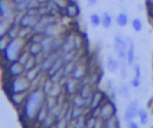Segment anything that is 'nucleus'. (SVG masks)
Masks as SVG:
<instances>
[{
    "label": "nucleus",
    "instance_id": "nucleus-35",
    "mask_svg": "<svg viewBox=\"0 0 153 128\" xmlns=\"http://www.w3.org/2000/svg\"><path fill=\"white\" fill-rule=\"evenodd\" d=\"M72 127L73 128H85L86 127V115L80 116L76 120H74L72 122Z\"/></svg>",
    "mask_w": 153,
    "mask_h": 128
},
{
    "label": "nucleus",
    "instance_id": "nucleus-40",
    "mask_svg": "<svg viewBox=\"0 0 153 128\" xmlns=\"http://www.w3.org/2000/svg\"><path fill=\"white\" fill-rule=\"evenodd\" d=\"M51 1H53V4L55 5L56 10H57L60 13L63 11V8L66 7V5H67V2H68V0H51Z\"/></svg>",
    "mask_w": 153,
    "mask_h": 128
},
{
    "label": "nucleus",
    "instance_id": "nucleus-2",
    "mask_svg": "<svg viewBox=\"0 0 153 128\" xmlns=\"http://www.w3.org/2000/svg\"><path fill=\"white\" fill-rule=\"evenodd\" d=\"M31 89H32V85L25 78V75L12 78V79H5V81H4V90L7 96L13 95V93L29 92Z\"/></svg>",
    "mask_w": 153,
    "mask_h": 128
},
{
    "label": "nucleus",
    "instance_id": "nucleus-7",
    "mask_svg": "<svg viewBox=\"0 0 153 128\" xmlns=\"http://www.w3.org/2000/svg\"><path fill=\"white\" fill-rule=\"evenodd\" d=\"M117 115V106L116 102H112L111 99H106L102 105H100V118L105 122Z\"/></svg>",
    "mask_w": 153,
    "mask_h": 128
},
{
    "label": "nucleus",
    "instance_id": "nucleus-19",
    "mask_svg": "<svg viewBox=\"0 0 153 128\" xmlns=\"http://www.w3.org/2000/svg\"><path fill=\"white\" fill-rule=\"evenodd\" d=\"M57 12H59V11L56 10V7H55V5L53 4L51 0H49L48 2H45V4H43V5H41V6L38 7L39 17L47 16V14H51V13H57Z\"/></svg>",
    "mask_w": 153,
    "mask_h": 128
},
{
    "label": "nucleus",
    "instance_id": "nucleus-55",
    "mask_svg": "<svg viewBox=\"0 0 153 128\" xmlns=\"http://www.w3.org/2000/svg\"><path fill=\"white\" fill-rule=\"evenodd\" d=\"M71 128H73V127H71Z\"/></svg>",
    "mask_w": 153,
    "mask_h": 128
},
{
    "label": "nucleus",
    "instance_id": "nucleus-31",
    "mask_svg": "<svg viewBox=\"0 0 153 128\" xmlns=\"http://www.w3.org/2000/svg\"><path fill=\"white\" fill-rule=\"evenodd\" d=\"M130 25H131V29H133L135 32H141L142 29H143V23H142V20H141L139 17L133 18L131 22H130Z\"/></svg>",
    "mask_w": 153,
    "mask_h": 128
},
{
    "label": "nucleus",
    "instance_id": "nucleus-6",
    "mask_svg": "<svg viewBox=\"0 0 153 128\" xmlns=\"http://www.w3.org/2000/svg\"><path fill=\"white\" fill-rule=\"evenodd\" d=\"M38 20H39L38 10H27L26 12L22 13L20 22H19V26H20L22 29L32 30L33 26L37 24Z\"/></svg>",
    "mask_w": 153,
    "mask_h": 128
},
{
    "label": "nucleus",
    "instance_id": "nucleus-20",
    "mask_svg": "<svg viewBox=\"0 0 153 128\" xmlns=\"http://www.w3.org/2000/svg\"><path fill=\"white\" fill-rule=\"evenodd\" d=\"M53 38L54 37H45V36H43V38L41 41V45H42V53L44 55H48L50 53H54Z\"/></svg>",
    "mask_w": 153,
    "mask_h": 128
},
{
    "label": "nucleus",
    "instance_id": "nucleus-24",
    "mask_svg": "<svg viewBox=\"0 0 153 128\" xmlns=\"http://www.w3.org/2000/svg\"><path fill=\"white\" fill-rule=\"evenodd\" d=\"M79 51L80 50H73V51H69V53H66V54H61V59H62L63 63H68V62L79 60L80 59Z\"/></svg>",
    "mask_w": 153,
    "mask_h": 128
},
{
    "label": "nucleus",
    "instance_id": "nucleus-3",
    "mask_svg": "<svg viewBox=\"0 0 153 128\" xmlns=\"http://www.w3.org/2000/svg\"><path fill=\"white\" fill-rule=\"evenodd\" d=\"M26 47V41L23 38H16L11 39L7 47L1 51L2 53V60L4 63H10L13 62L18 59L20 51Z\"/></svg>",
    "mask_w": 153,
    "mask_h": 128
},
{
    "label": "nucleus",
    "instance_id": "nucleus-44",
    "mask_svg": "<svg viewBox=\"0 0 153 128\" xmlns=\"http://www.w3.org/2000/svg\"><path fill=\"white\" fill-rule=\"evenodd\" d=\"M98 118H94L90 115H86V127L85 128H94V124Z\"/></svg>",
    "mask_w": 153,
    "mask_h": 128
},
{
    "label": "nucleus",
    "instance_id": "nucleus-8",
    "mask_svg": "<svg viewBox=\"0 0 153 128\" xmlns=\"http://www.w3.org/2000/svg\"><path fill=\"white\" fill-rule=\"evenodd\" d=\"M17 11L11 0H0V19L12 20Z\"/></svg>",
    "mask_w": 153,
    "mask_h": 128
},
{
    "label": "nucleus",
    "instance_id": "nucleus-28",
    "mask_svg": "<svg viewBox=\"0 0 153 128\" xmlns=\"http://www.w3.org/2000/svg\"><path fill=\"white\" fill-rule=\"evenodd\" d=\"M88 20H90V24L93 26V28H98L102 25V16L98 14L97 12H93L90 14L88 17Z\"/></svg>",
    "mask_w": 153,
    "mask_h": 128
},
{
    "label": "nucleus",
    "instance_id": "nucleus-17",
    "mask_svg": "<svg viewBox=\"0 0 153 128\" xmlns=\"http://www.w3.org/2000/svg\"><path fill=\"white\" fill-rule=\"evenodd\" d=\"M105 67L106 69L110 72V73H116L120 71V67H121V61L118 60V57L116 56H112V55H109L106 57V61H105Z\"/></svg>",
    "mask_w": 153,
    "mask_h": 128
},
{
    "label": "nucleus",
    "instance_id": "nucleus-33",
    "mask_svg": "<svg viewBox=\"0 0 153 128\" xmlns=\"http://www.w3.org/2000/svg\"><path fill=\"white\" fill-rule=\"evenodd\" d=\"M55 122H56V117H55L53 114H49V115L44 118V121L39 124V127H41V128H49V127L53 126Z\"/></svg>",
    "mask_w": 153,
    "mask_h": 128
},
{
    "label": "nucleus",
    "instance_id": "nucleus-22",
    "mask_svg": "<svg viewBox=\"0 0 153 128\" xmlns=\"http://www.w3.org/2000/svg\"><path fill=\"white\" fill-rule=\"evenodd\" d=\"M115 22L117 24V26L120 28H126L128 24H129V17H128V13L126 11H121L116 18H115Z\"/></svg>",
    "mask_w": 153,
    "mask_h": 128
},
{
    "label": "nucleus",
    "instance_id": "nucleus-21",
    "mask_svg": "<svg viewBox=\"0 0 153 128\" xmlns=\"http://www.w3.org/2000/svg\"><path fill=\"white\" fill-rule=\"evenodd\" d=\"M26 49L29 51V54L33 57H37L39 55H42V45L41 42H31V43H26Z\"/></svg>",
    "mask_w": 153,
    "mask_h": 128
},
{
    "label": "nucleus",
    "instance_id": "nucleus-37",
    "mask_svg": "<svg viewBox=\"0 0 153 128\" xmlns=\"http://www.w3.org/2000/svg\"><path fill=\"white\" fill-rule=\"evenodd\" d=\"M128 67L129 66L127 65V62H121V67H120L118 73H120V78L122 80H126L128 78Z\"/></svg>",
    "mask_w": 153,
    "mask_h": 128
},
{
    "label": "nucleus",
    "instance_id": "nucleus-15",
    "mask_svg": "<svg viewBox=\"0 0 153 128\" xmlns=\"http://www.w3.org/2000/svg\"><path fill=\"white\" fill-rule=\"evenodd\" d=\"M128 39V49H127V65L129 67H133L136 62V55H135V44L134 41L130 37H127Z\"/></svg>",
    "mask_w": 153,
    "mask_h": 128
},
{
    "label": "nucleus",
    "instance_id": "nucleus-27",
    "mask_svg": "<svg viewBox=\"0 0 153 128\" xmlns=\"http://www.w3.org/2000/svg\"><path fill=\"white\" fill-rule=\"evenodd\" d=\"M112 22H114V19H112L111 14L105 11V12L102 14V26H103L104 29H110L111 25H112Z\"/></svg>",
    "mask_w": 153,
    "mask_h": 128
},
{
    "label": "nucleus",
    "instance_id": "nucleus-46",
    "mask_svg": "<svg viewBox=\"0 0 153 128\" xmlns=\"http://www.w3.org/2000/svg\"><path fill=\"white\" fill-rule=\"evenodd\" d=\"M114 86H115L114 81H112L111 79H106V83H105V91H109V90H111Z\"/></svg>",
    "mask_w": 153,
    "mask_h": 128
},
{
    "label": "nucleus",
    "instance_id": "nucleus-53",
    "mask_svg": "<svg viewBox=\"0 0 153 128\" xmlns=\"http://www.w3.org/2000/svg\"><path fill=\"white\" fill-rule=\"evenodd\" d=\"M49 128H57V127H56V123H54V124H53V126H50Z\"/></svg>",
    "mask_w": 153,
    "mask_h": 128
},
{
    "label": "nucleus",
    "instance_id": "nucleus-39",
    "mask_svg": "<svg viewBox=\"0 0 153 128\" xmlns=\"http://www.w3.org/2000/svg\"><path fill=\"white\" fill-rule=\"evenodd\" d=\"M30 56H31V55L29 54V51H27V49H26V47H25V48L20 51V54H19V56H18V59H17V60H18L20 63H23V65H24V63H25V61H26Z\"/></svg>",
    "mask_w": 153,
    "mask_h": 128
},
{
    "label": "nucleus",
    "instance_id": "nucleus-13",
    "mask_svg": "<svg viewBox=\"0 0 153 128\" xmlns=\"http://www.w3.org/2000/svg\"><path fill=\"white\" fill-rule=\"evenodd\" d=\"M73 50H76L75 42H74V35L63 36V42H62L60 53L61 54H66V53H69V51H73Z\"/></svg>",
    "mask_w": 153,
    "mask_h": 128
},
{
    "label": "nucleus",
    "instance_id": "nucleus-49",
    "mask_svg": "<svg viewBox=\"0 0 153 128\" xmlns=\"http://www.w3.org/2000/svg\"><path fill=\"white\" fill-rule=\"evenodd\" d=\"M88 6H96L98 4V0H87Z\"/></svg>",
    "mask_w": 153,
    "mask_h": 128
},
{
    "label": "nucleus",
    "instance_id": "nucleus-1",
    "mask_svg": "<svg viewBox=\"0 0 153 128\" xmlns=\"http://www.w3.org/2000/svg\"><path fill=\"white\" fill-rule=\"evenodd\" d=\"M45 95L43 93L41 86L32 87L26 97V100L24 105L20 108L22 109V117L25 121H33L36 117V114L41 109V106L45 102Z\"/></svg>",
    "mask_w": 153,
    "mask_h": 128
},
{
    "label": "nucleus",
    "instance_id": "nucleus-29",
    "mask_svg": "<svg viewBox=\"0 0 153 128\" xmlns=\"http://www.w3.org/2000/svg\"><path fill=\"white\" fill-rule=\"evenodd\" d=\"M136 117H137V112H135V111H133L130 108L126 106L124 112H123V120H124V122H126V123H128V122H130V121L135 120Z\"/></svg>",
    "mask_w": 153,
    "mask_h": 128
},
{
    "label": "nucleus",
    "instance_id": "nucleus-42",
    "mask_svg": "<svg viewBox=\"0 0 153 128\" xmlns=\"http://www.w3.org/2000/svg\"><path fill=\"white\" fill-rule=\"evenodd\" d=\"M10 37L7 36V35H4V36H0V50L2 51L6 47H7V44L10 43Z\"/></svg>",
    "mask_w": 153,
    "mask_h": 128
},
{
    "label": "nucleus",
    "instance_id": "nucleus-51",
    "mask_svg": "<svg viewBox=\"0 0 153 128\" xmlns=\"http://www.w3.org/2000/svg\"><path fill=\"white\" fill-rule=\"evenodd\" d=\"M49 0H37V2L39 4V5H43V4H45V2H48Z\"/></svg>",
    "mask_w": 153,
    "mask_h": 128
},
{
    "label": "nucleus",
    "instance_id": "nucleus-45",
    "mask_svg": "<svg viewBox=\"0 0 153 128\" xmlns=\"http://www.w3.org/2000/svg\"><path fill=\"white\" fill-rule=\"evenodd\" d=\"M129 85H130L133 89H139V87L141 86V79H139V78H136V77L133 75V78L130 79Z\"/></svg>",
    "mask_w": 153,
    "mask_h": 128
},
{
    "label": "nucleus",
    "instance_id": "nucleus-11",
    "mask_svg": "<svg viewBox=\"0 0 153 128\" xmlns=\"http://www.w3.org/2000/svg\"><path fill=\"white\" fill-rule=\"evenodd\" d=\"M61 13L66 18H69V19L78 18L80 16V6L75 0H68L66 7L63 8V11Z\"/></svg>",
    "mask_w": 153,
    "mask_h": 128
},
{
    "label": "nucleus",
    "instance_id": "nucleus-10",
    "mask_svg": "<svg viewBox=\"0 0 153 128\" xmlns=\"http://www.w3.org/2000/svg\"><path fill=\"white\" fill-rule=\"evenodd\" d=\"M60 56H61L60 51H54V53H50V54H48V55H45L43 57V60L39 62V68H41V71H42V73L44 75L49 72V69L53 67V65L55 63V61Z\"/></svg>",
    "mask_w": 153,
    "mask_h": 128
},
{
    "label": "nucleus",
    "instance_id": "nucleus-32",
    "mask_svg": "<svg viewBox=\"0 0 153 128\" xmlns=\"http://www.w3.org/2000/svg\"><path fill=\"white\" fill-rule=\"evenodd\" d=\"M103 128H120V121H118L117 115H115V116L111 117L110 120L105 121Z\"/></svg>",
    "mask_w": 153,
    "mask_h": 128
},
{
    "label": "nucleus",
    "instance_id": "nucleus-16",
    "mask_svg": "<svg viewBox=\"0 0 153 128\" xmlns=\"http://www.w3.org/2000/svg\"><path fill=\"white\" fill-rule=\"evenodd\" d=\"M69 103H71L72 106L80 108V109H86V110H88V108H90V100L82 98V97L79 96L78 93L69 98Z\"/></svg>",
    "mask_w": 153,
    "mask_h": 128
},
{
    "label": "nucleus",
    "instance_id": "nucleus-47",
    "mask_svg": "<svg viewBox=\"0 0 153 128\" xmlns=\"http://www.w3.org/2000/svg\"><path fill=\"white\" fill-rule=\"evenodd\" d=\"M127 127H128V128H140V124L133 120V121H130V122L127 123Z\"/></svg>",
    "mask_w": 153,
    "mask_h": 128
},
{
    "label": "nucleus",
    "instance_id": "nucleus-18",
    "mask_svg": "<svg viewBox=\"0 0 153 128\" xmlns=\"http://www.w3.org/2000/svg\"><path fill=\"white\" fill-rule=\"evenodd\" d=\"M60 35H61V25H60V23L47 25L44 31H43V36H45V37H56V36H60Z\"/></svg>",
    "mask_w": 153,
    "mask_h": 128
},
{
    "label": "nucleus",
    "instance_id": "nucleus-23",
    "mask_svg": "<svg viewBox=\"0 0 153 128\" xmlns=\"http://www.w3.org/2000/svg\"><path fill=\"white\" fill-rule=\"evenodd\" d=\"M49 114H50V112H49V109H48V106L45 105V102H44V104L41 106V109L38 110V112L36 114V117H35L33 121H36V123L39 126Z\"/></svg>",
    "mask_w": 153,
    "mask_h": 128
},
{
    "label": "nucleus",
    "instance_id": "nucleus-9",
    "mask_svg": "<svg viewBox=\"0 0 153 128\" xmlns=\"http://www.w3.org/2000/svg\"><path fill=\"white\" fill-rule=\"evenodd\" d=\"M62 85V89H63V95L67 97V98H71L73 97L74 95L78 93V90H79V81L73 79L72 77H68V78H65L61 83Z\"/></svg>",
    "mask_w": 153,
    "mask_h": 128
},
{
    "label": "nucleus",
    "instance_id": "nucleus-50",
    "mask_svg": "<svg viewBox=\"0 0 153 128\" xmlns=\"http://www.w3.org/2000/svg\"><path fill=\"white\" fill-rule=\"evenodd\" d=\"M147 7H153V0H145Z\"/></svg>",
    "mask_w": 153,
    "mask_h": 128
},
{
    "label": "nucleus",
    "instance_id": "nucleus-52",
    "mask_svg": "<svg viewBox=\"0 0 153 128\" xmlns=\"http://www.w3.org/2000/svg\"><path fill=\"white\" fill-rule=\"evenodd\" d=\"M137 8H139V11H142V10H143V6H142L141 4H139V5H137Z\"/></svg>",
    "mask_w": 153,
    "mask_h": 128
},
{
    "label": "nucleus",
    "instance_id": "nucleus-25",
    "mask_svg": "<svg viewBox=\"0 0 153 128\" xmlns=\"http://www.w3.org/2000/svg\"><path fill=\"white\" fill-rule=\"evenodd\" d=\"M6 35L10 37V39H16V38H20V26L17 24H11L10 29L7 30Z\"/></svg>",
    "mask_w": 153,
    "mask_h": 128
},
{
    "label": "nucleus",
    "instance_id": "nucleus-34",
    "mask_svg": "<svg viewBox=\"0 0 153 128\" xmlns=\"http://www.w3.org/2000/svg\"><path fill=\"white\" fill-rule=\"evenodd\" d=\"M38 65H39V63H38V61L36 60V57L30 56V57L25 61V63H24V69H25V72H26V71H29V69H32V68L37 67Z\"/></svg>",
    "mask_w": 153,
    "mask_h": 128
},
{
    "label": "nucleus",
    "instance_id": "nucleus-54",
    "mask_svg": "<svg viewBox=\"0 0 153 128\" xmlns=\"http://www.w3.org/2000/svg\"><path fill=\"white\" fill-rule=\"evenodd\" d=\"M121 1H124V0H121Z\"/></svg>",
    "mask_w": 153,
    "mask_h": 128
},
{
    "label": "nucleus",
    "instance_id": "nucleus-26",
    "mask_svg": "<svg viewBox=\"0 0 153 128\" xmlns=\"http://www.w3.org/2000/svg\"><path fill=\"white\" fill-rule=\"evenodd\" d=\"M130 85H128V84H126V83H122L121 85H118V93H120V96L122 97V98H124V99H129L130 98V96H131V93H130Z\"/></svg>",
    "mask_w": 153,
    "mask_h": 128
},
{
    "label": "nucleus",
    "instance_id": "nucleus-30",
    "mask_svg": "<svg viewBox=\"0 0 153 128\" xmlns=\"http://www.w3.org/2000/svg\"><path fill=\"white\" fill-rule=\"evenodd\" d=\"M137 117H139L140 123H141L142 126H146V124L148 123L149 116H148V111H147L146 109H143V108L140 106V109H139V111H137Z\"/></svg>",
    "mask_w": 153,
    "mask_h": 128
},
{
    "label": "nucleus",
    "instance_id": "nucleus-14",
    "mask_svg": "<svg viewBox=\"0 0 153 128\" xmlns=\"http://www.w3.org/2000/svg\"><path fill=\"white\" fill-rule=\"evenodd\" d=\"M27 93H29V92H23V93H13V95H8L7 97H8L10 102H11V104H12L14 108L20 109V108L24 105L25 100H26Z\"/></svg>",
    "mask_w": 153,
    "mask_h": 128
},
{
    "label": "nucleus",
    "instance_id": "nucleus-36",
    "mask_svg": "<svg viewBox=\"0 0 153 128\" xmlns=\"http://www.w3.org/2000/svg\"><path fill=\"white\" fill-rule=\"evenodd\" d=\"M12 22L11 20H5V19H0V36L6 35L7 30L10 29Z\"/></svg>",
    "mask_w": 153,
    "mask_h": 128
},
{
    "label": "nucleus",
    "instance_id": "nucleus-48",
    "mask_svg": "<svg viewBox=\"0 0 153 128\" xmlns=\"http://www.w3.org/2000/svg\"><path fill=\"white\" fill-rule=\"evenodd\" d=\"M147 14H148V18L151 19V22L153 23V7H147Z\"/></svg>",
    "mask_w": 153,
    "mask_h": 128
},
{
    "label": "nucleus",
    "instance_id": "nucleus-4",
    "mask_svg": "<svg viewBox=\"0 0 153 128\" xmlns=\"http://www.w3.org/2000/svg\"><path fill=\"white\" fill-rule=\"evenodd\" d=\"M112 48L121 62H127V49H128V39L123 37L121 33H115Z\"/></svg>",
    "mask_w": 153,
    "mask_h": 128
},
{
    "label": "nucleus",
    "instance_id": "nucleus-12",
    "mask_svg": "<svg viewBox=\"0 0 153 128\" xmlns=\"http://www.w3.org/2000/svg\"><path fill=\"white\" fill-rule=\"evenodd\" d=\"M73 79H75V80H81V79H84V78H86L87 77V67H86V63H84L80 59L78 60V62H76V65H75V67H74V69H73V73H72V75H71Z\"/></svg>",
    "mask_w": 153,
    "mask_h": 128
},
{
    "label": "nucleus",
    "instance_id": "nucleus-41",
    "mask_svg": "<svg viewBox=\"0 0 153 128\" xmlns=\"http://www.w3.org/2000/svg\"><path fill=\"white\" fill-rule=\"evenodd\" d=\"M87 115L94 117V118H100V106L97 108H91L87 110Z\"/></svg>",
    "mask_w": 153,
    "mask_h": 128
},
{
    "label": "nucleus",
    "instance_id": "nucleus-5",
    "mask_svg": "<svg viewBox=\"0 0 153 128\" xmlns=\"http://www.w3.org/2000/svg\"><path fill=\"white\" fill-rule=\"evenodd\" d=\"M25 69L24 65L20 63L18 60L10 62V63H4V79H12L17 77L24 75Z\"/></svg>",
    "mask_w": 153,
    "mask_h": 128
},
{
    "label": "nucleus",
    "instance_id": "nucleus-38",
    "mask_svg": "<svg viewBox=\"0 0 153 128\" xmlns=\"http://www.w3.org/2000/svg\"><path fill=\"white\" fill-rule=\"evenodd\" d=\"M85 110H86V109H80V108L72 106V120L74 121V120H76L78 117L86 115V114H85ZM73 121H72V122H73Z\"/></svg>",
    "mask_w": 153,
    "mask_h": 128
},
{
    "label": "nucleus",
    "instance_id": "nucleus-43",
    "mask_svg": "<svg viewBox=\"0 0 153 128\" xmlns=\"http://www.w3.org/2000/svg\"><path fill=\"white\" fill-rule=\"evenodd\" d=\"M133 71H134V77L141 79V77H142V71H141V65H140L139 62H135V63H134Z\"/></svg>",
    "mask_w": 153,
    "mask_h": 128
}]
</instances>
